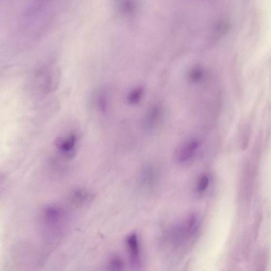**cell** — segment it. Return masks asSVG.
I'll use <instances>...</instances> for the list:
<instances>
[{
  "instance_id": "2",
  "label": "cell",
  "mask_w": 271,
  "mask_h": 271,
  "mask_svg": "<svg viewBox=\"0 0 271 271\" xmlns=\"http://www.w3.org/2000/svg\"><path fill=\"white\" fill-rule=\"evenodd\" d=\"M77 141L78 138L76 135L71 134L66 138H57L55 141V144L63 156L68 159H72L77 152Z\"/></svg>"
},
{
  "instance_id": "4",
  "label": "cell",
  "mask_w": 271,
  "mask_h": 271,
  "mask_svg": "<svg viewBox=\"0 0 271 271\" xmlns=\"http://www.w3.org/2000/svg\"><path fill=\"white\" fill-rule=\"evenodd\" d=\"M92 199L91 193L86 188L76 187L68 194V202L74 208H82L89 203Z\"/></svg>"
},
{
  "instance_id": "3",
  "label": "cell",
  "mask_w": 271,
  "mask_h": 271,
  "mask_svg": "<svg viewBox=\"0 0 271 271\" xmlns=\"http://www.w3.org/2000/svg\"><path fill=\"white\" fill-rule=\"evenodd\" d=\"M200 146V141L197 138L188 139L184 141L176 151V158L180 162L190 160L196 154Z\"/></svg>"
},
{
  "instance_id": "6",
  "label": "cell",
  "mask_w": 271,
  "mask_h": 271,
  "mask_svg": "<svg viewBox=\"0 0 271 271\" xmlns=\"http://www.w3.org/2000/svg\"><path fill=\"white\" fill-rule=\"evenodd\" d=\"M154 179V170L152 167L146 166L140 173L139 177V186L143 187L151 186Z\"/></svg>"
},
{
  "instance_id": "11",
  "label": "cell",
  "mask_w": 271,
  "mask_h": 271,
  "mask_svg": "<svg viewBox=\"0 0 271 271\" xmlns=\"http://www.w3.org/2000/svg\"><path fill=\"white\" fill-rule=\"evenodd\" d=\"M262 220V216H261V215L258 216L257 220V222H256L255 235V238L256 239L258 237L259 230H260V227H261V225Z\"/></svg>"
},
{
  "instance_id": "5",
  "label": "cell",
  "mask_w": 271,
  "mask_h": 271,
  "mask_svg": "<svg viewBox=\"0 0 271 271\" xmlns=\"http://www.w3.org/2000/svg\"><path fill=\"white\" fill-rule=\"evenodd\" d=\"M162 115V110L160 106H153L146 114L145 125L147 129L154 128L160 120Z\"/></svg>"
},
{
  "instance_id": "1",
  "label": "cell",
  "mask_w": 271,
  "mask_h": 271,
  "mask_svg": "<svg viewBox=\"0 0 271 271\" xmlns=\"http://www.w3.org/2000/svg\"><path fill=\"white\" fill-rule=\"evenodd\" d=\"M126 245L132 267L138 269L141 267L142 258L141 245L137 235L136 233L129 235L126 238Z\"/></svg>"
},
{
  "instance_id": "10",
  "label": "cell",
  "mask_w": 271,
  "mask_h": 271,
  "mask_svg": "<svg viewBox=\"0 0 271 271\" xmlns=\"http://www.w3.org/2000/svg\"><path fill=\"white\" fill-rule=\"evenodd\" d=\"M209 178L207 175H203L200 177L197 185V191L199 192L203 191L207 188L209 185Z\"/></svg>"
},
{
  "instance_id": "8",
  "label": "cell",
  "mask_w": 271,
  "mask_h": 271,
  "mask_svg": "<svg viewBox=\"0 0 271 271\" xmlns=\"http://www.w3.org/2000/svg\"><path fill=\"white\" fill-rule=\"evenodd\" d=\"M204 76V70L200 67L193 68L188 73V79L192 83H199L201 82Z\"/></svg>"
},
{
  "instance_id": "7",
  "label": "cell",
  "mask_w": 271,
  "mask_h": 271,
  "mask_svg": "<svg viewBox=\"0 0 271 271\" xmlns=\"http://www.w3.org/2000/svg\"><path fill=\"white\" fill-rule=\"evenodd\" d=\"M144 89L143 87H137L129 92L127 97L128 103L136 105L139 103L144 96Z\"/></svg>"
},
{
  "instance_id": "12",
  "label": "cell",
  "mask_w": 271,
  "mask_h": 271,
  "mask_svg": "<svg viewBox=\"0 0 271 271\" xmlns=\"http://www.w3.org/2000/svg\"><path fill=\"white\" fill-rule=\"evenodd\" d=\"M197 220V217L195 215H193L190 217L189 221L188 223V228L191 229H192L194 225H195L196 221Z\"/></svg>"
},
{
  "instance_id": "9",
  "label": "cell",
  "mask_w": 271,
  "mask_h": 271,
  "mask_svg": "<svg viewBox=\"0 0 271 271\" xmlns=\"http://www.w3.org/2000/svg\"><path fill=\"white\" fill-rule=\"evenodd\" d=\"M125 264L119 255L112 256L108 262V268L111 271H121L124 269Z\"/></svg>"
}]
</instances>
